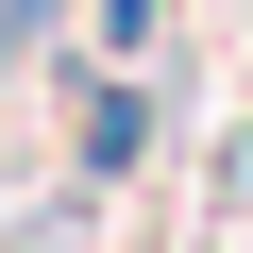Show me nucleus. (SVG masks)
<instances>
[{"instance_id": "1", "label": "nucleus", "mask_w": 253, "mask_h": 253, "mask_svg": "<svg viewBox=\"0 0 253 253\" xmlns=\"http://www.w3.org/2000/svg\"><path fill=\"white\" fill-rule=\"evenodd\" d=\"M68 152H84V186H135V152H152V68H84Z\"/></svg>"}, {"instance_id": "2", "label": "nucleus", "mask_w": 253, "mask_h": 253, "mask_svg": "<svg viewBox=\"0 0 253 253\" xmlns=\"http://www.w3.org/2000/svg\"><path fill=\"white\" fill-rule=\"evenodd\" d=\"M101 17V68H152V34H169V0H84Z\"/></svg>"}, {"instance_id": "3", "label": "nucleus", "mask_w": 253, "mask_h": 253, "mask_svg": "<svg viewBox=\"0 0 253 253\" xmlns=\"http://www.w3.org/2000/svg\"><path fill=\"white\" fill-rule=\"evenodd\" d=\"M51 51V0H0V68H34Z\"/></svg>"}, {"instance_id": "4", "label": "nucleus", "mask_w": 253, "mask_h": 253, "mask_svg": "<svg viewBox=\"0 0 253 253\" xmlns=\"http://www.w3.org/2000/svg\"><path fill=\"white\" fill-rule=\"evenodd\" d=\"M219 219H253V118L219 135Z\"/></svg>"}]
</instances>
